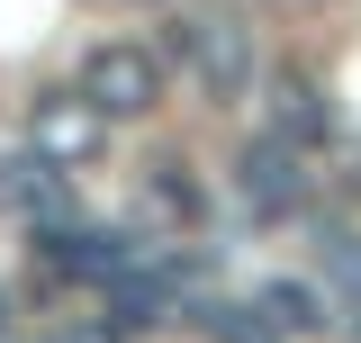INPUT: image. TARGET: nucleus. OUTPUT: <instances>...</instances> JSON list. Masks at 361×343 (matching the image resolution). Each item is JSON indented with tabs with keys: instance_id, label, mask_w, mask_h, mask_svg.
Segmentation results:
<instances>
[{
	"instance_id": "f257e3e1",
	"label": "nucleus",
	"mask_w": 361,
	"mask_h": 343,
	"mask_svg": "<svg viewBox=\"0 0 361 343\" xmlns=\"http://www.w3.org/2000/svg\"><path fill=\"white\" fill-rule=\"evenodd\" d=\"M163 64H180V82L199 90L208 109H235L253 90V28L235 9H180L163 28Z\"/></svg>"
},
{
	"instance_id": "f03ea898",
	"label": "nucleus",
	"mask_w": 361,
	"mask_h": 343,
	"mask_svg": "<svg viewBox=\"0 0 361 343\" xmlns=\"http://www.w3.org/2000/svg\"><path fill=\"white\" fill-rule=\"evenodd\" d=\"M118 127V118H154L163 109V90H172V64H163V45H145V37H109V45H90L82 54V82H73Z\"/></svg>"
},
{
	"instance_id": "7ed1b4c3",
	"label": "nucleus",
	"mask_w": 361,
	"mask_h": 343,
	"mask_svg": "<svg viewBox=\"0 0 361 343\" xmlns=\"http://www.w3.org/2000/svg\"><path fill=\"white\" fill-rule=\"evenodd\" d=\"M27 154H45L54 172H82V163L109 154V118H99L73 82H63V90H37V100H27Z\"/></svg>"
},
{
	"instance_id": "20e7f679",
	"label": "nucleus",
	"mask_w": 361,
	"mask_h": 343,
	"mask_svg": "<svg viewBox=\"0 0 361 343\" xmlns=\"http://www.w3.org/2000/svg\"><path fill=\"white\" fill-rule=\"evenodd\" d=\"M37 262L54 271V280H73V289H118L135 262H145V244H127L118 226H54V235H37Z\"/></svg>"
},
{
	"instance_id": "39448f33",
	"label": "nucleus",
	"mask_w": 361,
	"mask_h": 343,
	"mask_svg": "<svg viewBox=\"0 0 361 343\" xmlns=\"http://www.w3.org/2000/svg\"><path fill=\"white\" fill-rule=\"evenodd\" d=\"M307 154L298 145H280V136H253L244 154H235V199H244V217H262V226H280V217L307 208Z\"/></svg>"
},
{
	"instance_id": "423d86ee",
	"label": "nucleus",
	"mask_w": 361,
	"mask_h": 343,
	"mask_svg": "<svg viewBox=\"0 0 361 343\" xmlns=\"http://www.w3.org/2000/svg\"><path fill=\"white\" fill-rule=\"evenodd\" d=\"M0 217L9 226H27V235H54V226H73L82 199H73V172H54L45 154H0Z\"/></svg>"
},
{
	"instance_id": "0eeeda50",
	"label": "nucleus",
	"mask_w": 361,
	"mask_h": 343,
	"mask_svg": "<svg viewBox=\"0 0 361 343\" xmlns=\"http://www.w3.org/2000/svg\"><path fill=\"white\" fill-rule=\"evenodd\" d=\"M271 136L298 145V154H316V145L334 136V109H325V90H316L307 64H280V73H271Z\"/></svg>"
},
{
	"instance_id": "6e6552de",
	"label": "nucleus",
	"mask_w": 361,
	"mask_h": 343,
	"mask_svg": "<svg viewBox=\"0 0 361 343\" xmlns=\"http://www.w3.org/2000/svg\"><path fill=\"white\" fill-rule=\"evenodd\" d=\"M135 217H145V226H172V235H190V226L208 217V199H199V181H190L180 154L145 163V181H135Z\"/></svg>"
},
{
	"instance_id": "1a4fd4ad",
	"label": "nucleus",
	"mask_w": 361,
	"mask_h": 343,
	"mask_svg": "<svg viewBox=\"0 0 361 343\" xmlns=\"http://www.w3.org/2000/svg\"><path fill=\"white\" fill-rule=\"evenodd\" d=\"M253 316H262L271 335H325V299H316L307 280H262V299H253Z\"/></svg>"
},
{
	"instance_id": "9d476101",
	"label": "nucleus",
	"mask_w": 361,
	"mask_h": 343,
	"mask_svg": "<svg viewBox=\"0 0 361 343\" xmlns=\"http://www.w3.org/2000/svg\"><path fill=\"white\" fill-rule=\"evenodd\" d=\"M199 325H208V343H280L253 307H235V299H208V307H199Z\"/></svg>"
},
{
	"instance_id": "9b49d317",
	"label": "nucleus",
	"mask_w": 361,
	"mask_h": 343,
	"mask_svg": "<svg viewBox=\"0 0 361 343\" xmlns=\"http://www.w3.org/2000/svg\"><path fill=\"white\" fill-rule=\"evenodd\" d=\"M54 343H135V335L109 316V307H90V316H63V325H54Z\"/></svg>"
},
{
	"instance_id": "f8f14e48",
	"label": "nucleus",
	"mask_w": 361,
	"mask_h": 343,
	"mask_svg": "<svg viewBox=\"0 0 361 343\" xmlns=\"http://www.w3.org/2000/svg\"><path fill=\"white\" fill-rule=\"evenodd\" d=\"M9 335H18V307H9V299H0V343H9Z\"/></svg>"
},
{
	"instance_id": "ddd939ff",
	"label": "nucleus",
	"mask_w": 361,
	"mask_h": 343,
	"mask_svg": "<svg viewBox=\"0 0 361 343\" xmlns=\"http://www.w3.org/2000/svg\"><path fill=\"white\" fill-rule=\"evenodd\" d=\"M289 9H325V0H289Z\"/></svg>"
},
{
	"instance_id": "4468645a",
	"label": "nucleus",
	"mask_w": 361,
	"mask_h": 343,
	"mask_svg": "<svg viewBox=\"0 0 361 343\" xmlns=\"http://www.w3.org/2000/svg\"><path fill=\"white\" fill-rule=\"evenodd\" d=\"M127 9H154V0H127Z\"/></svg>"
}]
</instances>
